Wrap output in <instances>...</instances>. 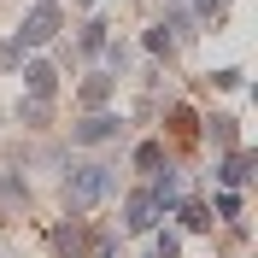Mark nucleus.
Wrapping results in <instances>:
<instances>
[{
  "label": "nucleus",
  "mask_w": 258,
  "mask_h": 258,
  "mask_svg": "<svg viewBox=\"0 0 258 258\" xmlns=\"http://www.w3.org/2000/svg\"><path fill=\"white\" fill-rule=\"evenodd\" d=\"M53 30H59V6L41 0V6L24 12V24H18V47H41V41H53Z\"/></svg>",
  "instance_id": "f03ea898"
},
{
  "label": "nucleus",
  "mask_w": 258,
  "mask_h": 258,
  "mask_svg": "<svg viewBox=\"0 0 258 258\" xmlns=\"http://www.w3.org/2000/svg\"><path fill=\"white\" fill-rule=\"evenodd\" d=\"M211 141H217V147H235V117H211Z\"/></svg>",
  "instance_id": "f8f14e48"
},
{
  "label": "nucleus",
  "mask_w": 258,
  "mask_h": 258,
  "mask_svg": "<svg viewBox=\"0 0 258 258\" xmlns=\"http://www.w3.org/2000/svg\"><path fill=\"white\" fill-rule=\"evenodd\" d=\"M117 135V117L112 112H88L77 129H71V141H82V147H100V141H112Z\"/></svg>",
  "instance_id": "7ed1b4c3"
},
{
  "label": "nucleus",
  "mask_w": 258,
  "mask_h": 258,
  "mask_svg": "<svg viewBox=\"0 0 258 258\" xmlns=\"http://www.w3.org/2000/svg\"><path fill=\"white\" fill-rule=\"evenodd\" d=\"M24 82H30V94H53V82H59V71H53L47 59H35V64H24Z\"/></svg>",
  "instance_id": "39448f33"
},
{
  "label": "nucleus",
  "mask_w": 258,
  "mask_h": 258,
  "mask_svg": "<svg viewBox=\"0 0 258 258\" xmlns=\"http://www.w3.org/2000/svg\"><path fill=\"white\" fill-rule=\"evenodd\" d=\"M18 64H24V47L18 41H0V71H18Z\"/></svg>",
  "instance_id": "4468645a"
},
{
  "label": "nucleus",
  "mask_w": 258,
  "mask_h": 258,
  "mask_svg": "<svg viewBox=\"0 0 258 258\" xmlns=\"http://www.w3.org/2000/svg\"><path fill=\"white\" fill-rule=\"evenodd\" d=\"M217 176H223L229 188H241V182L252 176V153H229V159H223V170H217Z\"/></svg>",
  "instance_id": "423d86ee"
},
{
  "label": "nucleus",
  "mask_w": 258,
  "mask_h": 258,
  "mask_svg": "<svg viewBox=\"0 0 258 258\" xmlns=\"http://www.w3.org/2000/svg\"><path fill=\"white\" fill-rule=\"evenodd\" d=\"M106 30H112V24H106V18H94V24L82 30V47H88V53H100V47H106Z\"/></svg>",
  "instance_id": "9d476101"
},
{
  "label": "nucleus",
  "mask_w": 258,
  "mask_h": 258,
  "mask_svg": "<svg viewBox=\"0 0 258 258\" xmlns=\"http://www.w3.org/2000/svg\"><path fill=\"white\" fill-rule=\"evenodd\" d=\"M18 112H24V123H47V94H35L30 106H18Z\"/></svg>",
  "instance_id": "ddd939ff"
},
{
  "label": "nucleus",
  "mask_w": 258,
  "mask_h": 258,
  "mask_svg": "<svg viewBox=\"0 0 258 258\" xmlns=\"http://www.w3.org/2000/svg\"><path fill=\"white\" fill-rule=\"evenodd\" d=\"M0 200H6V206H18V200H24V182L6 176V182H0Z\"/></svg>",
  "instance_id": "2eb2a0df"
},
{
  "label": "nucleus",
  "mask_w": 258,
  "mask_h": 258,
  "mask_svg": "<svg viewBox=\"0 0 258 258\" xmlns=\"http://www.w3.org/2000/svg\"><path fill=\"white\" fill-rule=\"evenodd\" d=\"M147 194H153V200H159V211H164V206H176V194H182V188H176V176H159Z\"/></svg>",
  "instance_id": "1a4fd4ad"
},
{
  "label": "nucleus",
  "mask_w": 258,
  "mask_h": 258,
  "mask_svg": "<svg viewBox=\"0 0 258 258\" xmlns=\"http://www.w3.org/2000/svg\"><path fill=\"white\" fill-rule=\"evenodd\" d=\"M159 164H164V147H159V141L135 147V170H159Z\"/></svg>",
  "instance_id": "6e6552de"
},
{
  "label": "nucleus",
  "mask_w": 258,
  "mask_h": 258,
  "mask_svg": "<svg viewBox=\"0 0 258 258\" xmlns=\"http://www.w3.org/2000/svg\"><path fill=\"white\" fill-rule=\"evenodd\" d=\"M106 188H112V170H106V164H77V170L64 176V206L88 211V206L106 200Z\"/></svg>",
  "instance_id": "f257e3e1"
},
{
  "label": "nucleus",
  "mask_w": 258,
  "mask_h": 258,
  "mask_svg": "<svg viewBox=\"0 0 258 258\" xmlns=\"http://www.w3.org/2000/svg\"><path fill=\"white\" fill-rule=\"evenodd\" d=\"M112 100V77H88L82 82V106H106Z\"/></svg>",
  "instance_id": "0eeeda50"
},
{
  "label": "nucleus",
  "mask_w": 258,
  "mask_h": 258,
  "mask_svg": "<svg viewBox=\"0 0 258 258\" xmlns=\"http://www.w3.org/2000/svg\"><path fill=\"white\" fill-rule=\"evenodd\" d=\"M182 223L188 229H211V211L200 206V200H188V206H182Z\"/></svg>",
  "instance_id": "9b49d317"
},
{
  "label": "nucleus",
  "mask_w": 258,
  "mask_h": 258,
  "mask_svg": "<svg viewBox=\"0 0 258 258\" xmlns=\"http://www.w3.org/2000/svg\"><path fill=\"white\" fill-rule=\"evenodd\" d=\"M194 6H200V12H217V6H223V0H194Z\"/></svg>",
  "instance_id": "dca6fc26"
},
{
  "label": "nucleus",
  "mask_w": 258,
  "mask_h": 258,
  "mask_svg": "<svg viewBox=\"0 0 258 258\" xmlns=\"http://www.w3.org/2000/svg\"><path fill=\"white\" fill-rule=\"evenodd\" d=\"M123 223L129 229H135V235H141V229H153V223H159V200H153V194H129V206H123Z\"/></svg>",
  "instance_id": "20e7f679"
}]
</instances>
